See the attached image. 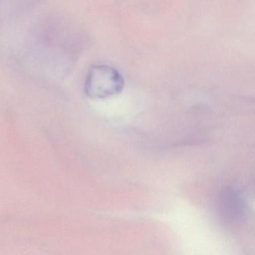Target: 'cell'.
<instances>
[{
	"label": "cell",
	"mask_w": 255,
	"mask_h": 255,
	"mask_svg": "<svg viewBox=\"0 0 255 255\" xmlns=\"http://www.w3.org/2000/svg\"><path fill=\"white\" fill-rule=\"evenodd\" d=\"M125 80L119 71L107 65H94L88 72L85 92L94 100H104L122 92Z\"/></svg>",
	"instance_id": "6da1fadb"
}]
</instances>
